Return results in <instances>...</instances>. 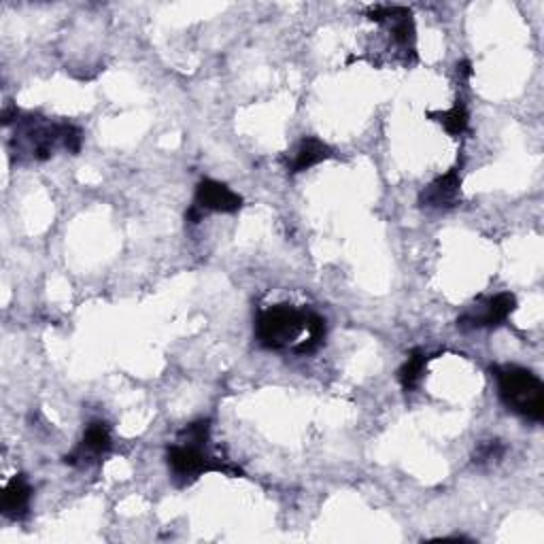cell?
<instances>
[{"label":"cell","instance_id":"cell-1","mask_svg":"<svg viewBox=\"0 0 544 544\" xmlns=\"http://www.w3.org/2000/svg\"><path fill=\"white\" fill-rule=\"evenodd\" d=\"M211 419H198L179 432L175 445L166 449V464L179 487L200 479L207 472H224L228 476H245V472L209 453Z\"/></svg>","mask_w":544,"mask_h":544},{"label":"cell","instance_id":"cell-2","mask_svg":"<svg viewBox=\"0 0 544 544\" xmlns=\"http://www.w3.org/2000/svg\"><path fill=\"white\" fill-rule=\"evenodd\" d=\"M13 145H17V149H13L17 158L28 156L34 162H47L58 147L77 156L83 147V132L71 122H49L45 117L30 113L15 124L11 147Z\"/></svg>","mask_w":544,"mask_h":544},{"label":"cell","instance_id":"cell-3","mask_svg":"<svg viewBox=\"0 0 544 544\" xmlns=\"http://www.w3.org/2000/svg\"><path fill=\"white\" fill-rule=\"evenodd\" d=\"M498 381V396L510 413L525 421L540 423L544 419V385L538 374L523 366H491Z\"/></svg>","mask_w":544,"mask_h":544},{"label":"cell","instance_id":"cell-4","mask_svg":"<svg viewBox=\"0 0 544 544\" xmlns=\"http://www.w3.org/2000/svg\"><path fill=\"white\" fill-rule=\"evenodd\" d=\"M311 311L296 309L292 304H275L262 311L255 321V338L268 351H283L296 347L300 336L309 334Z\"/></svg>","mask_w":544,"mask_h":544},{"label":"cell","instance_id":"cell-5","mask_svg":"<svg viewBox=\"0 0 544 544\" xmlns=\"http://www.w3.org/2000/svg\"><path fill=\"white\" fill-rule=\"evenodd\" d=\"M517 311V298L510 292H502L487 298L483 304L472 306L457 319L459 330H496Z\"/></svg>","mask_w":544,"mask_h":544},{"label":"cell","instance_id":"cell-6","mask_svg":"<svg viewBox=\"0 0 544 544\" xmlns=\"http://www.w3.org/2000/svg\"><path fill=\"white\" fill-rule=\"evenodd\" d=\"M111 447H113V438H111L109 423L98 419L85 428L79 445L71 453H66L62 457V462L73 468H85L105 457L111 451Z\"/></svg>","mask_w":544,"mask_h":544},{"label":"cell","instance_id":"cell-7","mask_svg":"<svg viewBox=\"0 0 544 544\" xmlns=\"http://www.w3.org/2000/svg\"><path fill=\"white\" fill-rule=\"evenodd\" d=\"M370 22H377L387 26L391 39L396 45H400L406 51H413L415 54V41H417V30L413 11L398 5H374L366 11Z\"/></svg>","mask_w":544,"mask_h":544},{"label":"cell","instance_id":"cell-8","mask_svg":"<svg viewBox=\"0 0 544 544\" xmlns=\"http://www.w3.org/2000/svg\"><path fill=\"white\" fill-rule=\"evenodd\" d=\"M459 198H462V164L453 166L445 175L436 177L428 187H423L419 194V207L447 211L457 207Z\"/></svg>","mask_w":544,"mask_h":544},{"label":"cell","instance_id":"cell-9","mask_svg":"<svg viewBox=\"0 0 544 544\" xmlns=\"http://www.w3.org/2000/svg\"><path fill=\"white\" fill-rule=\"evenodd\" d=\"M194 207H198L204 215L207 213H226L234 215L243 209V196L236 194L226 183H219L215 179H202L196 185Z\"/></svg>","mask_w":544,"mask_h":544},{"label":"cell","instance_id":"cell-10","mask_svg":"<svg viewBox=\"0 0 544 544\" xmlns=\"http://www.w3.org/2000/svg\"><path fill=\"white\" fill-rule=\"evenodd\" d=\"M30 500L32 485L28 483L26 474H15L0 496V513L11 521H24L30 513Z\"/></svg>","mask_w":544,"mask_h":544},{"label":"cell","instance_id":"cell-11","mask_svg":"<svg viewBox=\"0 0 544 544\" xmlns=\"http://www.w3.org/2000/svg\"><path fill=\"white\" fill-rule=\"evenodd\" d=\"M332 156L334 151L328 143H323L321 139H317V136H304L294 151V158L287 162V173L300 175L304 173V170L330 160Z\"/></svg>","mask_w":544,"mask_h":544},{"label":"cell","instance_id":"cell-12","mask_svg":"<svg viewBox=\"0 0 544 544\" xmlns=\"http://www.w3.org/2000/svg\"><path fill=\"white\" fill-rule=\"evenodd\" d=\"M428 360H430L428 353L419 347H415L411 353H408L406 362L398 370V381L406 394H411V391H415L419 387L423 374H425V366H428Z\"/></svg>","mask_w":544,"mask_h":544},{"label":"cell","instance_id":"cell-13","mask_svg":"<svg viewBox=\"0 0 544 544\" xmlns=\"http://www.w3.org/2000/svg\"><path fill=\"white\" fill-rule=\"evenodd\" d=\"M428 117L445 128L451 136H462L470 124V113L464 100H455V105L447 111H430Z\"/></svg>","mask_w":544,"mask_h":544},{"label":"cell","instance_id":"cell-14","mask_svg":"<svg viewBox=\"0 0 544 544\" xmlns=\"http://www.w3.org/2000/svg\"><path fill=\"white\" fill-rule=\"evenodd\" d=\"M326 332H328L326 319L311 311V317H309V336H306L304 340H300V343L292 351L296 355H313L315 351H319V347L323 343H326Z\"/></svg>","mask_w":544,"mask_h":544},{"label":"cell","instance_id":"cell-15","mask_svg":"<svg viewBox=\"0 0 544 544\" xmlns=\"http://www.w3.org/2000/svg\"><path fill=\"white\" fill-rule=\"evenodd\" d=\"M506 455V445L502 440L493 438V440H485L481 442L479 447H476L474 455H472V464L479 466V468H491V466H498L502 459Z\"/></svg>","mask_w":544,"mask_h":544},{"label":"cell","instance_id":"cell-16","mask_svg":"<svg viewBox=\"0 0 544 544\" xmlns=\"http://www.w3.org/2000/svg\"><path fill=\"white\" fill-rule=\"evenodd\" d=\"M20 117H22V113H20V109H17L15 105H11V102H9V105L5 107V111H3V126H9V124H17V122H20Z\"/></svg>","mask_w":544,"mask_h":544},{"label":"cell","instance_id":"cell-17","mask_svg":"<svg viewBox=\"0 0 544 544\" xmlns=\"http://www.w3.org/2000/svg\"><path fill=\"white\" fill-rule=\"evenodd\" d=\"M204 217H207V215H204V213H202L198 207H194V204H192V207L185 211V224H190V226H198Z\"/></svg>","mask_w":544,"mask_h":544},{"label":"cell","instance_id":"cell-18","mask_svg":"<svg viewBox=\"0 0 544 544\" xmlns=\"http://www.w3.org/2000/svg\"><path fill=\"white\" fill-rule=\"evenodd\" d=\"M457 73H462L464 77H472V64H470L468 60L459 62V64H457Z\"/></svg>","mask_w":544,"mask_h":544}]
</instances>
